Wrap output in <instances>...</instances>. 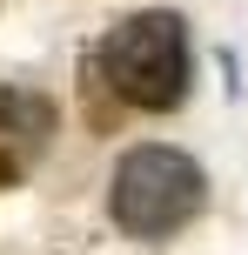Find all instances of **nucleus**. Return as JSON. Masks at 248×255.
Segmentation results:
<instances>
[{"label": "nucleus", "mask_w": 248, "mask_h": 255, "mask_svg": "<svg viewBox=\"0 0 248 255\" xmlns=\"http://www.w3.org/2000/svg\"><path fill=\"white\" fill-rule=\"evenodd\" d=\"M201 195H208L201 168L188 161L181 148H161V141H148V148H128V154L114 161V181H107L114 229L141 235V242H155V235H174L181 222H195V215H201Z\"/></svg>", "instance_id": "obj_2"}, {"label": "nucleus", "mask_w": 248, "mask_h": 255, "mask_svg": "<svg viewBox=\"0 0 248 255\" xmlns=\"http://www.w3.org/2000/svg\"><path fill=\"white\" fill-rule=\"evenodd\" d=\"M54 121H61V115H54L47 94H34V88H0V188H13V181L47 154Z\"/></svg>", "instance_id": "obj_3"}, {"label": "nucleus", "mask_w": 248, "mask_h": 255, "mask_svg": "<svg viewBox=\"0 0 248 255\" xmlns=\"http://www.w3.org/2000/svg\"><path fill=\"white\" fill-rule=\"evenodd\" d=\"M101 81L114 101L141 108V115H168L188 94V27L168 7H141L101 40Z\"/></svg>", "instance_id": "obj_1"}]
</instances>
